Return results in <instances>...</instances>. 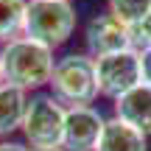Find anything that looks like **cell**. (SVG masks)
<instances>
[{
  "label": "cell",
  "mask_w": 151,
  "mask_h": 151,
  "mask_svg": "<svg viewBox=\"0 0 151 151\" xmlns=\"http://www.w3.org/2000/svg\"><path fill=\"white\" fill-rule=\"evenodd\" d=\"M53 50L34 42L28 37H17L3 45L0 50V67H3V84H11L17 90H39L50 84L53 76Z\"/></svg>",
  "instance_id": "1"
},
{
  "label": "cell",
  "mask_w": 151,
  "mask_h": 151,
  "mask_svg": "<svg viewBox=\"0 0 151 151\" xmlns=\"http://www.w3.org/2000/svg\"><path fill=\"white\" fill-rule=\"evenodd\" d=\"M76 31V9L70 0H28L22 37L56 50Z\"/></svg>",
  "instance_id": "2"
},
{
  "label": "cell",
  "mask_w": 151,
  "mask_h": 151,
  "mask_svg": "<svg viewBox=\"0 0 151 151\" xmlns=\"http://www.w3.org/2000/svg\"><path fill=\"white\" fill-rule=\"evenodd\" d=\"M50 95L67 109L73 106H92L98 98V84H95V59L84 53H67L56 59L53 76H50Z\"/></svg>",
  "instance_id": "3"
},
{
  "label": "cell",
  "mask_w": 151,
  "mask_h": 151,
  "mask_svg": "<svg viewBox=\"0 0 151 151\" xmlns=\"http://www.w3.org/2000/svg\"><path fill=\"white\" fill-rule=\"evenodd\" d=\"M65 112L53 95H34L28 98L25 115H22V137L31 146V151H48L62 148V132H65Z\"/></svg>",
  "instance_id": "4"
},
{
  "label": "cell",
  "mask_w": 151,
  "mask_h": 151,
  "mask_svg": "<svg viewBox=\"0 0 151 151\" xmlns=\"http://www.w3.org/2000/svg\"><path fill=\"white\" fill-rule=\"evenodd\" d=\"M95 84H98V95H106V98H120L129 90H134L140 84L137 48L95 59Z\"/></svg>",
  "instance_id": "5"
},
{
  "label": "cell",
  "mask_w": 151,
  "mask_h": 151,
  "mask_svg": "<svg viewBox=\"0 0 151 151\" xmlns=\"http://www.w3.org/2000/svg\"><path fill=\"white\" fill-rule=\"evenodd\" d=\"M104 118L95 106H73L65 112L62 151H95L104 132Z\"/></svg>",
  "instance_id": "6"
},
{
  "label": "cell",
  "mask_w": 151,
  "mask_h": 151,
  "mask_svg": "<svg viewBox=\"0 0 151 151\" xmlns=\"http://www.w3.org/2000/svg\"><path fill=\"white\" fill-rule=\"evenodd\" d=\"M84 42L90 48L92 59H101L109 53H120V50L134 48V37H132V28L123 25L120 20H115L112 14H98L87 22L84 31Z\"/></svg>",
  "instance_id": "7"
},
{
  "label": "cell",
  "mask_w": 151,
  "mask_h": 151,
  "mask_svg": "<svg viewBox=\"0 0 151 151\" xmlns=\"http://www.w3.org/2000/svg\"><path fill=\"white\" fill-rule=\"evenodd\" d=\"M115 118L148 137L151 134V87L137 84L126 95L115 98Z\"/></svg>",
  "instance_id": "8"
},
{
  "label": "cell",
  "mask_w": 151,
  "mask_h": 151,
  "mask_svg": "<svg viewBox=\"0 0 151 151\" xmlns=\"http://www.w3.org/2000/svg\"><path fill=\"white\" fill-rule=\"evenodd\" d=\"M95 151H148V137L140 134L137 129H132V126H126L123 120L112 118L104 123Z\"/></svg>",
  "instance_id": "9"
},
{
  "label": "cell",
  "mask_w": 151,
  "mask_h": 151,
  "mask_svg": "<svg viewBox=\"0 0 151 151\" xmlns=\"http://www.w3.org/2000/svg\"><path fill=\"white\" fill-rule=\"evenodd\" d=\"M28 106V92L11 84H0V137H9L22 126V115Z\"/></svg>",
  "instance_id": "10"
},
{
  "label": "cell",
  "mask_w": 151,
  "mask_h": 151,
  "mask_svg": "<svg viewBox=\"0 0 151 151\" xmlns=\"http://www.w3.org/2000/svg\"><path fill=\"white\" fill-rule=\"evenodd\" d=\"M28 0H0V42L22 37V22H25Z\"/></svg>",
  "instance_id": "11"
},
{
  "label": "cell",
  "mask_w": 151,
  "mask_h": 151,
  "mask_svg": "<svg viewBox=\"0 0 151 151\" xmlns=\"http://www.w3.org/2000/svg\"><path fill=\"white\" fill-rule=\"evenodd\" d=\"M106 3H109V14L129 28H134L151 11V0H106Z\"/></svg>",
  "instance_id": "12"
},
{
  "label": "cell",
  "mask_w": 151,
  "mask_h": 151,
  "mask_svg": "<svg viewBox=\"0 0 151 151\" xmlns=\"http://www.w3.org/2000/svg\"><path fill=\"white\" fill-rule=\"evenodd\" d=\"M132 37H134V48H151V11L132 28Z\"/></svg>",
  "instance_id": "13"
},
{
  "label": "cell",
  "mask_w": 151,
  "mask_h": 151,
  "mask_svg": "<svg viewBox=\"0 0 151 151\" xmlns=\"http://www.w3.org/2000/svg\"><path fill=\"white\" fill-rule=\"evenodd\" d=\"M137 56H140V84L151 87V48H140Z\"/></svg>",
  "instance_id": "14"
},
{
  "label": "cell",
  "mask_w": 151,
  "mask_h": 151,
  "mask_svg": "<svg viewBox=\"0 0 151 151\" xmlns=\"http://www.w3.org/2000/svg\"><path fill=\"white\" fill-rule=\"evenodd\" d=\"M0 151H31V148H25L22 143H0Z\"/></svg>",
  "instance_id": "15"
},
{
  "label": "cell",
  "mask_w": 151,
  "mask_h": 151,
  "mask_svg": "<svg viewBox=\"0 0 151 151\" xmlns=\"http://www.w3.org/2000/svg\"><path fill=\"white\" fill-rule=\"evenodd\" d=\"M0 84H3V67H0Z\"/></svg>",
  "instance_id": "16"
},
{
  "label": "cell",
  "mask_w": 151,
  "mask_h": 151,
  "mask_svg": "<svg viewBox=\"0 0 151 151\" xmlns=\"http://www.w3.org/2000/svg\"><path fill=\"white\" fill-rule=\"evenodd\" d=\"M48 151H62V148H48Z\"/></svg>",
  "instance_id": "17"
}]
</instances>
